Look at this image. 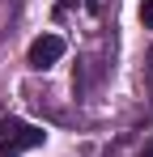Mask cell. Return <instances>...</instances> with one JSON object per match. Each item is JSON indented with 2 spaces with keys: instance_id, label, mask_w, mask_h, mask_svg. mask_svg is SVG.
Instances as JSON below:
<instances>
[{
  "instance_id": "1",
  "label": "cell",
  "mask_w": 153,
  "mask_h": 157,
  "mask_svg": "<svg viewBox=\"0 0 153 157\" xmlns=\"http://www.w3.org/2000/svg\"><path fill=\"white\" fill-rule=\"evenodd\" d=\"M43 144V128L26 123V119H0V157H17Z\"/></svg>"
},
{
  "instance_id": "2",
  "label": "cell",
  "mask_w": 153,
  "mask_h": 157,
  "mask_svg": "<svg viewBox=\"0 0 153 157\" xmlns=\"http://www.w3.org/2000/svg\"><path fill=\"white\" fill-rule=\"evenodd\" d=\"M60 55H64V38H60V34H43V38L30 43V68L43 72V68H51Z\"/></svg>"
},
{
  "instance_id": "3",
  "label": "cell",
  "mask_w": 153,
  "mask_h": 157,
  "mask_svg": "<svg viewBox=\"0 0 153 157\" xmlns=\"http://www.w3.org/2000/svg\"><path fill=\"white\" fill-rule=\"evenodd\" d=\"M140 21H145V30H153V0L140 4Z\"/></svg>"
}]
</instances>
